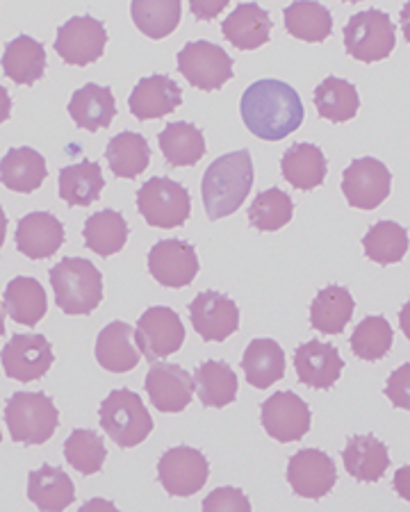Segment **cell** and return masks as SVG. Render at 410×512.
<instances>
[{"label":"cell","instance_id":"d6a6232c","mask_svg":"<svg viewBox=\"0 0 410 512\" xmlns=\"http://www.w3.org/2000/svg\"><path fill=\"white\" fill-rule=\"evenodd\" d=\"M158 144L169 167H192L205 155L203 132L185 121H174L160 130Z\"/></svg>","mask_w":410,"mask_h":512},{"label":"cell","instance_id":"e0dca14e","mask_svg":"<svg viewBox=\"0 0 410 512\" xmlns=\"http://www.w3.org/2000/svg\"><path fill=\"white\" fill-rule=\"evenodd\" d=\"M149 271L164 287L180 289L192 285L199 274L196 249L180 239H162L149 253Z\"/></svg>","mask_w":410,"mask_h":512},{"label":"cell","instance_id":"5b68a950","mask_svg":"<svg viewBox=\"0 0 410 512\" xmlns=\"http://www.w3.org/2000/svg\"><path fill=\"white\" fill-rule=\"evenodd\" d=\"M101 428L121 449L142 444L153 431V419L146 410L142 396L130 390H114L98 410Z\"/></svg>","mask_w":410,"mask_h":512},{"label":"cell","instance_id":"681fc988","mask_svg":"<svg viewBox=\"0 0 410 512\" xmlns=\"http://www.w3.org/2000/svg\"><path fill=\"white\" fill-rule=\"evenodd\" d=\"M78 512H119V508L108 499H89Z\"/></svg>","mask_w":410,"mask_h":512},{"label":"cell","instance_id":"74e56055","mask_svg":"<svg viewBox=\"0 0 410 512\" xmlns=\"http://www.w3.org/2000/svg\"><path fill=\"white\" fill-rule=\"evenodd\" d=\"M315 107L319 117L331 123L351 121L360 110L358 89L347 80L328 76L315 89Z\"/></svg>","mask_w":410,"mask_h":512},{"label":"cell","instance_id":"6da1fadb","mask_svg":"<svg viewBox=\"0 0 410 512\" xmlns=\"http://www.w3.org/2000/svg\"><path fill=\"white\" fill-rule=\"evenodd\" d=\"M240 112L244 126L265 142H281L303 123L301 96L283 80H258L246 87Z\"/></svg>","mask_w":410,"mask_h":512},{"label":"cell","instance_id":"8fae6325","mask_svg":"<svg viewBox=\"0 0 410 512\" xmlns=\"http://www.w3.org/2000/svg\"><path fill=\"white\" fill-rule=\"evenodd\" d=\"M210 465L199 449L174 447L158 462V481L171 497H192L208 483Z\"/></svg>","mask_w":410,"mask_h":512},{"label":"cell","instance_id":"7402d4cb","mask_svg":"<svg viewBox=\"0 0 410 512\" xmlns=\"http://www.w3.org/2000/svg\"><path fill=\"white\" fill-rule=\"evenodd\" d=\"M224 37L240 51H256L272 37V19L256 3H242L221 23Z\"/></svg>","mask_w":410,"mask_h":512},{"label":"cell","instance_id":"d4e9b609","mask_svg":"<svg viewBox=\"0 0 410 512\" xmlns=\"http://www.w3.org/2000/svg\"><path fill=\"white\" fill-rule=\"evenodd\" d=\"M135 328H130L123 321H112L110 326L101 330L96 340V360L103 369L112 371V374H126V371L135 369L142 351L133 344Z\"/></svg>","mask_w":410,"mask_h":512},{"label":"cell","instance_id":"ac0fdd59","mask_svg":"<svg viewBox=\"0 0 410 512\" xmlns=\"http://www.w3.org/2000/svg\"><path fill=\"white\" fill-rule=\"evenodd\" d=\"M144 387L151 403L160 412H183L192 403L196 383L194 376L187 374L180 365L153 362L144 378Z\"/></svg>","mask_w":410,"mask_h":512},{"label":"cell","instance_id":"f1b7e54d","mask_svg":"<svg viewBox=\"0 0 410 512\" xmlns=\"http://www.w3.org/2000/svg\"><path fill=\"white\" fill-rule=\"evenodd\" d=\"M242 369L246 383L258 387V390H267L285 376V351L281 344L267 340V337L253 340L244 351Z\"/></svg>","mask_w":410,"mask_h":512},{"label":"cell","instance_id":"c3c4849f","mask_svg":"<svg viewBox=\"0 0 410 512\" xmlns=\"http://www.w3.org/2000/svg\"><path fill=\"white\" fill-rule=\"evenodd\" d=\"M392 485H395V492L399 494V497L410 503V465L397 469Z\"/></svg>","mask_w":410,"mask_h":512},{"label":"cell","instance_id":"277c9868","mask_svg":"<svg viewBox=\"0 0 410 512\" xmlns=\"http://www.w3.org/2000/svg\"><path fill=\"white\" fill-rule=\"evenodd\" d=\"M5 421L14 442L39 447L60 426V412L44 392H16L5 406Z\"/></svg>","mask_w":410,"mask_h":512},{"label":"cell","instance_id":"60d3db41","mask_svg":"<svg viewBox=\"0 0 410 512\" xmlns=\"http://www.w3.org/2000/svg\"><path fill=\"white\" fill-rule=\"evenodd\" d=\"M365 255L376 264H395L408 253V230L397 221H376L363 239Z\"/></svg>","mask_w":410,"mask_h":512},{"label":"cell","instance_id":"ee69618b","mask_svg":"<svg viewBox=\"0 0 410 512\" xmlns=\"http://www.w3.org/2000/svg\"><path fill=\"white\" fill-rule=\"evenodd\" d=\"M392 340H395V333H392L388 319L365 317L351 335V349H354L356 358L376 362L390 353Z\"/></svg>","mask_w":410,"mask_h":512},{"label":"cell","instance_id":"3957f363","mask_svg":"<svg viewBox=\"0 0 410 512\" xmlns=\"http://www.w3.org/2000/svg\"><path fill=\"white\" fill-rule=\"evenodd\" d=\"M57 308L67 315H92L103 301V276L92 262L64 258L51 269Z\"/></svg>","mask_w":410,"mask_h":512},{"label":"cell","instance_id":"44dd1931","mask_svg":"<svg viewBox=\"0 0 410 512\" xmlns=\"http://www.w3.org/2000/svg\"><path fill=\"white\" fill-rule=\"evenodd\" d=\"M180 103H183V92H180L178 82L169 76L142 78L128 98L130 112L139 121L167 117L178 110Z\"/></svg>","mask_w":410,"mask_h":512},{"label":"cell","instance_id":"9c48e42d","mask_svg":"<svg viewBox=\"0 0 410 512\" xmlns=\"http://www.w3.org/2000/svg\"><path fill=\"white\" fill-rule=\"evenodd\" d=\"M185 342V326L178 312L155 305L139 317L135 326V344L146 360L158 362L178 353Z\"/></svg>","mask_w":410,"mask_h":512},{"label":"cell","instance_id":"7dc6e473","mask_svg":"<svg viewBox=\"0 0 410 512\" xmlns=\"http://www.w3.org/2000/svg\"><path fill=\"white\" fill-rule=\"evenodd\" d=\"M228 7V3L226 0H219V3H199V0H192V12L199 16L201 21H210V19H215V16L221 12V10H226Z\"/></svg>","mask_w":410,"mask_h":512},{"label":"cell","instance_id":"8992f818","mask_svg":"<svg viewBox=\"0 0 410 512\" xmlns=\"http://www.w3.org/2000/svg\"><path fill=\"white\" fill-rule=\"evenodd\" d=\"M397 28L385 12L365 10L351 16L344 26V48L358 62H381L395 51Z\"/></svg>","mask_w":410,"mask_h":512},{"label":"cell","instance_id":"ba28073f","mask_svg":"<svg viewBox=\"0 0 410 512\" xmlns=\"http://www.w3.org/2000/svg\"><path fill=\"white\" fill-rule=\"evenodd\" d=\"M178 71L192 87L215 92L233 78V57L212 41H190L178 53Z\"/></svg>","mask_w":410,"mask_h":512},{"label":"cell","instance_id":"484cf974","mask_svg":"<svg viewBox=\"0 0 410 512\" xmlns=\"http://www.w3.org/2000/svg\"><path fill=\"white\" fill-rule=\"evenodd\" d=\"M28 499L41 512H62L76 499V487L64 469L41 465L28 476Z\"/></svg>","mask_w":410,"mask_h":512},{"label":"cell","instance_id":"4dcf8cb0","mask_svg":"<svg viewBox=\"0 0 410 512\" xmlns=\"http://www.w3.org/2000/svg\"><path fill=\"white\" fill-rule=\"evenodd\" d=\"M5 312L7 317L21 326H37L48 310V299L39 280L19 276L5 289Z\"/></svg>","mask_w":410,"mask_h":512},{"label":"cell","instance_id":"4316f807","mask_svg":"<svg viewBox=\"0 0 410 512\" xmlns=\"http://www.w3.org/2000/svg\"><path fill=\"white\" fill-rule=\"evenodd\" d=\"M48 176L44 155L35 148H10L0 160V180L7 189L19 194L37 192Z\"/></svg>","mask_w":410,"mask_h":512},{"label":"cell","instance_id":"ab89813d","mask_svg":"<svg viewBox=\"0 0 410 512\" xmlns=\"http://www.w3.org/2000/svg\"><path fill=\"white\" fill-rule=\"evenodd\" d=\"M130 14L139 32L149 39H164L178 28L183 5L178 0H135Z\"/></svg>","mask_w":410,"mask_h":512},{"label":"cell","instance_id":"5bb4252c","mask_svg":"<svg viewBox=\"0 0 410 512\" xmlns=\"http://www.w3.org/2000/svg\"><path fill=\"white\" fill-rule=\"evenodd\" d=\"M53 346L44 335L23 333L14 335L3 349V369L7 378L19 383H32L46 376L53 367Z\"/></svg>","mask_w":410,"mask_h":512},{"label":"cell","instance_id":"7c38bea8","mask_svg":"<svg viewBox=\"0 0 410 512\" xmlns=\"http://www.w3.org/2000/svg\"><path fill=\"white\" fill-rule=\"evenodd\" d=\"M260 421L269 437L276 442H299L313 426L308 403L294 392H276L262 403Z\"/></svg>","mask_w":410,"mask_h":512},{"label":"cell","instance_id":"f6af8a7d","mask_svg":"<svg viewBox=\"0 0 410 512\" xmlns=\"http://www.w3.org/2000/svg\"><path fill=\"white\" fill-rule=\"evenodd\" d=\"M203 512H251V501L237 487H217L205 497Z\"/></svg>","mask_w":410,"mask_h":512},{"label":"cell","instance_id":"e575fe53","mask_svg":"<svg viewBox=\"0 0 410 512\" xmlns=\"http://www.w3.org/2000/svg\"><path fill=\"white\" fill-rule=\"evenodd\" d=\"M105 160H108L114 176L133 180L149 167L151 148L144 135L126 130L110 139L108 148H105Z\"/></svg>","mask_w":410,"mask_h":512},{"label":"cell","instance_id":"816d5d0a","mask_svg":"<svg viewBox=\"0 0 410 512\" xmlns=\"http://www.w3.org/2000/svg\"><path fill=\"white\" fill-rule=\"evenodd\" d=\"M401 30H404V37L410 44V3L401 7Z\"/></svg>","mask_w":410,"mask_h":512},{"label":"cell","instance_id":"bcb514c9","mask_svg":"<svg viewBox=\"0 0 410 512\" xmlns=\"http://www.w3.org/2000/svg\"><path fill=\"white\" fill-rule=\"evenodd\" d=\"M385 396L395 408L410 410V362L392 371L388 385H385Z\"/></svg>","mask_w":410,"mask_h":512},{"label":"cell","instance_id":"d6986e66","mask_svg":"<svg viewBox=\"0 0 410 512\" xmlns=\"http://www.w3.org/2000/svg\"><path fill=\"white\" fill-rule=\"evenodd\" d=\"M294 367L303 385L313 390H331L340 381L344 360L335 346L319 340L303 342L294 353Z\"/></svg>","mask_w":410,"mask_h":512},{"label":"cell","instance_id":"8d00e7d4","mask_svg":"<svg viewBox=\"0 0 410 512\" xmlns=\"http://www.w3.org/2000/svg\"><path fill=\"white\" fill-rule=\"evenodd\" d=\"M82 239H85L89 251L101 255V258H110L126 246L128 224L117 210H101L85 221Z\"/></svg>","mask_w":410,"mask_h":512},{"label":"cell","instance_id":"7bdbcfd3","mask_svg":"<svg viewBox=\"0 0 410 512\" xmlns=\"http://www.w3.org/2000/svg\"><path fill=\"white\" fill-rule=\"evenodd\" d=\"M64 458H67V462L76 472L92 476L103 469L105 458H108V449H105L101 435L87 431V428H78L64 442Z\"/></svg>","mask_w":410,"mask_h":512},{"label":"cell","instance_id":"4fadbf2b","mask_svg":"<svg viewBox=\"0 0 410 512\" xmlns=\"http://www.w3.org/2000/svg\"><path fill=\"white\" fill-rule=\"evenodd\" d=\"M108 30L94 16H73L57 30L55 51L67 64L87 66L103 55Z\"/></svg>","mask_w":410,"mask_h":512},{"label":"cell","instance_id":"d590c367","mask_svg":"<svg viewBox=\"0 0 410 512\" xmlns=\"http://www.w3.org/2000/svg\"><path fill=\"white\" fill-rule=\"evenodd\" d=\"M103 187L105 178L96 162L82 160L80 164H69L60 171V198L69 205L87 208L101 198Z\"/></svg>","mask_w":410,"mask_h":512},{"label":"cell","instance_id":"cb8c5ba5","mask_svg":"<svg viewBox=\"0 0 410 512\" xmlns=\"http://www.w3.org/2000/svg\"><path fill=\"white\" fill-rule=\"evenodd\" d=\"M69 114L80 130H103L117 117V103L110 87H101L89 82L80 87L69 101Z\"/></svg>","mask_w":410,"mask_h":512},{"label":"cell","instance_id":"836d02e7","mask_svg":"<svg viewBox=\"0 0 410 512\" xmlns=\"http://www.w3.org/2000/svg\"><path fill=\"white\" fill-rule=\"evenodd\" d=\"M196 394L205 408H226L237 399V374L224 360H208L194 371Z\"/></svg>","mask_w":410,"mask_h":512},{"label":"cell","instance_id":"ffe728a7","mask_svg":"<svg viewBox=\"0 0 410 512\" xmlns=\"http://www.w3.org/2000/svg\"><path fill=\"white\" fill-rule=\"evenodd\" d=\"M64 226L51 212H30L16 226V249L30 260H46L62 249Z\"/></svg>","mask_w":410,"mask_h":512},{"label":"cell","instance_id":"1f68e13d","mask_svg":"<svg viewBox=\"0 0 410 512\" xmlns=\"http://www.w3.org/2000/svg\"><path fill=\"white\" fill-rule=\"evenodd\" d=\"M5 76L16 85H35L46 71V51L37 39L19 35L5 46L3 55Z\"/></svg>","mask_w":410,"mask_h":512},{"label":"cell","instance_id":"2e32d148","mask_svg":"<svg viewBox=\"0 0 410 512\" xmlns=\"http://www.w3.org/2000/svg\"><path fill=\"white\" fill-rule=\"evenodd\" d=\"M190 319L203 342H224L240 328V308L219 292H201L190 303Z\"/></svg>","mask_w":410,"mask_h":512},{"label":"cell","instance_id":"83f0119b","mask_svg":"<svg viewBox=\"0 0 410 512\" xmlns=\"http://www.w3.org/2000/svg\"><path fill=\"white\" fill-rule=\"evenodd\" d=\"M356 301L347 287L328 285L310 305V324L324 335H340L354 317Z\"/></svg>","mask_w":410,"mask_h":512},{"label":"cell","instance_id":"f907efd6","mask_svg":"<svg viewBox=\"0 0 410 512\" xmlns=\"http://www.w3.org/2000/svg\"><path fill=\"white\" fill-rule=\"evenodd\" d=\"M399 326H401V333L406 335V340H410V301L399 312Z\"/></svg>","mask_w":410,"mask_h":512},{"label":"cell","instance_id":"30bf717a","mask_svg":"<svg viewBox=\"0 0 410 512\" xmlns=\"http://www.w3.org/2000/svg\"><path fill=\"white\" fill-rule=\"evenodd\" d=\"M392 173L381 160L358 158L342 173V194L356 210H376L390 196Z\"/></svg>","mask_w":410,"mask_h":512},{"label":"cell","instance_id":"f35d334b","mask_svg":"<svg viewBox=\"0 0 410 512\" xmlns=\"http://www.w3.org/2000/svg\"><path fill=\"white\" fill-rule=\"evenodd\" d=\"M285 28L294 39L301 41H319L328 39L333 30V16L328 12V7L322 3H308V0H299L285 7Z\"/></svg>","mask_w":410,"mask_h":512},{"label":"cell","instance_id":"52a82bcc","mask_svg":"<svg viewBox=\"0 0 410 512\" xmlns=\"http://www.w3.org/2000/svg\"><path fill=\"white\" fill-rule=\"evenodd\" d=\"M137 210L153 228H178L192 214V198L171 178H151L137 192Z\"/></svg>","mask_w":410,"mask_h":512},{"label":"cell","instance_id":"603a6c76","mask_svg":"<svg viewBox=\"0 0 410 512\" xmlns=\"http://www.w3.org/2000/svg\"><path fill=\"white\" fill-rule=\"evenodd\" d=\"M342 462L347 474L354 476L356 481L376 483L390 467L388 447L374 435H356L344 447Z\"/></svg>","mask_w":410,"mask_h":512},{"label":"cell","instance_id":"9a60e30c","mask_svg":"<svg viewBox=\"0 0 410 512\" xmlns=\"http://www.w3.org/2000/svg\"><path fill=\"white\" fill-rule=\"evenodd\" d=\"M287 483L303 499H322L338 483L335 462L319 449H301L287 462Z\"/></svg>","mask_w":410,"mask_h":512},{"label":"cell","instance_id":"b9f144b4","mask_svg":"<svg viewBox=\"0 0 410 512\" xmlns=\"http://www.w3.org/2000/svg\"><path fill=\"white\" fill-rule=\"evenodd\" d=\"M294 203L287 192L278 187L265 189L256 196L249 208V224L262 233H276L292 221Z\"/></svg>","mask_w":410,"mask_h":512},{"label":"cell","instance_id":"7a4b0ae2","mask_svg":"<svg viewBox=\"0 0 410 512\" xmlns=\"http://www.w3.org/2000/svg\"><path fill=\"white\" fill-rule=\"evenodd\" d=\"M253 187V162L251 153L242 151L221 155L205 171L201 194L205 212L212 221L231 217L246 201Z\"/></svg>","mask_w":410,"mask_h":512},{"label":"cell","instance_id":"f546056e","mask_svg":"<svg viewBox=\"0 0 410 512\" xmlns=\"http://www.w3.org/2000/svg\"><path fill=\"white\" fill-rule=\"evenodd\" d=\"M283 178L301 192H313L326 178V158L315 144H294L281 158Z\"/></svg>","mask_w":410,"mask_h":512}]
</instances>
